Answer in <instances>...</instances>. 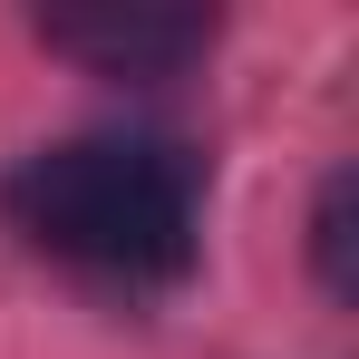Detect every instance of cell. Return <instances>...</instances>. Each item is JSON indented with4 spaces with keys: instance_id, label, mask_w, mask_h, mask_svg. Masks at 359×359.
Wrapping results in <instances>:
<instances>
[{
    "instance_id": "6da1fadb",
    "label": "cell",
    "mask_w": 359,
    "mask_h": 359,
    "mask_svg": "<svg viewBox=\"0 0 359 359\" xmlns=\"http://www.w3.org/2000/svg\"><path fill=\"white\" fill-rule=\"evenodd\" d=\"M0 224L107 292H175L204 252V156L175 136H49L10 156Z\"/></svg>"
},
{
    "instance_id": "7a4b0ae2",
    "label": "cell",
    "mask_w": 359,
    "mask_h": 359,
    "mask_svg": "<svg viewBox=\"0 0 359 359\" xmlns=\"http://www.w3.org/2000/svg\"><path fill=\"white\" fill-rule=\"evenodd\" d=\"M39 49L78 59L88 78L165 88L214 49V10H156V0H88V10H39Z\"/></svg>"
},
{
    "instance_id": "3957f363",
    "label": "cell",
    "mask_w": 359,
    "mask_h": 359,
    "mask_svg": "<svg viewBox=\"0 0 359 359\" xmlns=\"http://www.w3.org/2000/svg\"><path fill=\"white\" fill-rule=\"evenodd\" d=\"M311 272L330 301H359V175L350 165H330L311 194Z\"/></svg>"
}]
</instances>
